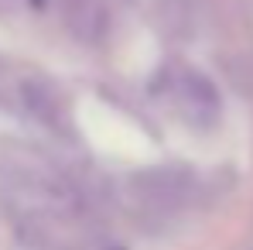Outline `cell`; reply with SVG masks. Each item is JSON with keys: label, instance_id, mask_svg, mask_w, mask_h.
Wrapping results in <instances>:
<instances>
[{"label": "cell", "instance_id": "6da1fadb", "mask_svg": "<svg viewBox=\"0 0 253 250\" xmlns=\"http://www.w3.org/2000/svg\"><path fill=\"white\" fill-rule=\"evenodd\" d=\"M31 3H35V7H38V10H42L44 3H48V0H31Z\"/></svg>", "mask_w": 253, "mask_h": 250}]
</instances>
